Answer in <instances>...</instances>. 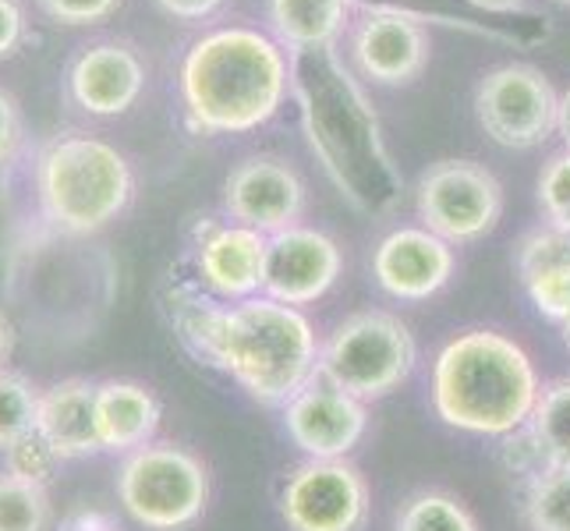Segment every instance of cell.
<instances>
[{
  "label": "cell",
  "instance_id": "obj_25",
  "mask_svg": "<svg viewBox=\"0 0 570 531\" xmlns=\"http://www.w3.org/2000/svg\"><path fill=\"white\" fill-rule=\"evenodd\" d=\"M514 266H518L521 284H532L535 277H546V273L570 269V230L553 227V224L528 230L518 242Z\"/></svg>",
  "mask_w": 570,
  "mask_h": 531
},
{
  "label": "cell",
  "instance_id": "obj_35",
  "mask_svg": "<svg viewBox=\"0 0 570 531\" xmlns=\"http://www.w3.org/2000/svg\"><path fill=\"white\" fill-rule=\"evenodd\" d=\"M68 531H110V528H107V524H96V521L89 518V521H82V524H71Z\"/></svg>",
  "mask_w": 570,
  "mask_h": 531
},
{
  "label": "cell",
  "instance_id": "obj_27",
  "mask_svg": "<svg viewBox=\"0 0 570 531\" xmlns=\"http://www.w3.org/2000/svg\"><path fill=\"white\" fill-rule=\"evenodd\" d=\"M57 464V454L53 450L39 440V432H32L29 440H22L18 446L8 450V468L14 471V475H22V479H32V482H50V471Z\"/></svg>",
  "mask_w": 570,
  "mask_h": 531
},
{
  "label": "cell",
  "instance_id": "obj_28",
  "mask_svg": "<svg viewBox=\"0 0 570 531\" xmlns=\"http://www.w3.org/2000/svg\"><path fill=\"white\" fill-rule=\"evenodd\" d=\"M36 4L61 26H92L110 18L121 0H36Z\"/></svg>",
  "mask_w": 570,
  "mask_h": 531
},
{
  "label": "cell",
  "instance_id": "obj_16",
  "mask_svg": "<svg viewBox=\"0 0 570 531\" xmlns=\"http://www.w3.org/2000/svg\"><path fill=\"white\" fill-rule=\"evenodd\" d=\"M266 234L245 224L213 227L195 255L203 284L220 298H255V291H263L266 284Z\"/></svg>",
  "mask_w": 570,
  "mask_h": 531
},
{
  "label": "cell",
  "instance_id": "obj_31",
  "mask_svg": "<svg viewBox=\"0 0 570 531\" xmlns=\"http://www.w3.org/2000/svg\"><path fill=\"white\" fill-rule=\"evenodd\" d=\"M167 14L185 18V22H199V18H209L224 0H156Z\"/></svg>",
  "mask_w": 570,
  "mask_h": 531
},
{
  "label": "cell",
  "instance_id": "obj_36",
  "mask_svg": "<svg viewBox=\"0 0 570 531\" xmlns=\"http://www.w3.org/2000/svg\"><path fill=\"white\" fill-rule=\"evenodd\" d=\"M560 326H563V337H567V344H570V316H567V319H563Z\"/></svg>",
  "mask_w": 570,
  "mask_h": 531
},
{
  "label": "cell",
  "instance_id": "obj_13",
  "mask_svg": "<svg viewBox=\"0 0 570 531\" xmlns=\"http://www.w3.org/2000/svg\"><path fill=\"white\" fill-rule=\"evenodd\" d=\"M351 61L376 86H407L429 65V32L393 8H365L351 29Z\"/></svg>",
  "mask_w": 570,
  "mask_h": 531
},
{
  "label": "cell",
  "instance_id": "obj_18",
  "mask_svg": "<svg viewBox=\"0 0 570 531\" xmlns=\"http://www.w3.org/2000/svg\"><path fill=\"white\" fill-rule=\"evenodd\" d=\"M160 419V401L142 383H96V429H100V446L110 454H135L139 446H149Z\"/></svg>",
  "mask_w": 570,
  "mask_h": 531
},
{
  "label": "cell",
  "instance_id": "obj_15",
  "mask_svg": "<svg viewBox=\"0 0 570 531\" xmlns=\"http://www.w3.org/2000/svg\"><path fill=\"white\" fill-rule=\"evenodd\" d=\"M146 89V65L128 43H92L68 68V92L75 107L92 117H117L135 107Z\"/></svg>",
  "mask_w": 570,
  "mask_h": 531
},
{
  "label": "cell",
  "instance_id": "obj_32",
  "mask_svg": "<svg viewBox=\"0 0 570 531\" xmlns=\"http://www.w3.org/2000/svg\"><path fill=\"white\" fill-rule=\"evenodd\" d=\"M11 351H14V326L4 316V308H0V368H4V362L11 358Z\"/></svg>",
  "mask_w": 570,
  "mask_h": 531
},
{
  "label": "cell",
  "instance_id": "obj_33",
  "mask_svg": "<svg viewBox=\"0 0 570 531\" xmlns=\"http://www.w3.org/2000/svg\"><path fill=\"white\" fill-rule=\"evenodd\" d=\"M557 131H560V139H563L567 149H570V89L560 96V121H557Z\"/></svg>",
  "mask_w": 570,
  "mask_h": 531
},
{
  "label": "cell",
  "instance_id": "obj_6",
  "mask_svg": "<svg viewBox=\"0 0 570 531\" xmlns=\"http://www.w3.org/2000/svg\"><path fill=\"white\" fill-rule=\"evenodd\" d=\"M117 500L131 521L149 531H181L209 507V471L178 443H149L125 454L117 471Z\"/></svg>",
  "mask_w": 570,
  "mask_h": 531
},
{
  "label": "cell",
  "instance_id": "obj_1",
  "mask_svg": "<svg viewBox=\"0 0 570 531\" xmlns=\"http://www.w3.org/2000/svg\"><path fill=\"white\" fill-rule=\"evenodd\" d=\"M178 326L199 358L230 372V380L263 404H287L320 372L312 323L284 302L248 298L234 308L191 302Z\"/></svg>",
  "mask_w": 570,
  "mask_h": 531
},
{
  "label": "cell",
  "instance_id": "obj_11",
  "mask_svg": "<svg viewBox=\"0 0 570 531\" xmlns=\"http://www.w3.org/2000/svg\"><path fill=\"white\" fill-rule=\"evenodd\" d=\"M284 425L291 440L312 461H341L365 436V401L326 383L320 372L305 390L284 404Z\"/></svg>",
  "mask_w": 570,
  "mask_h": 531
},
{
  "label": "cell",
  "instance_id": "obj_9",
  "mask_svg": "<svg viewBox=\"0 0 570 531\" xmlns=\"http://www.w3.org/2000/svg\"><path fill=\"white\" fill-rule=\"evenodd\" d=\"M281 514L291 531H362L368 521V485L344 458H308L284 482Z\"/></svg>",
  "mask_w": 570,
  "mask_h": 531
},
{
  "label": "cell",
  "instance_id": "obj_34",
  "mask_svg": "<svg viewBox=\"0 0 570 531\" xmlns=\"http://www.w3.org/2000/svg\"><path fill=\"white\" fill-rule=\"evenodd\" d=\"M479 8H489V11H510V8H521L524 0H475Z\"/></svg>",
  "mask_w": 570,
  "mask_h": 531
},
{
  "label": "cell",
  "instance_id": "obj_26",
  "mask_svg": "<svg viewBox=\"0 0 570 531\" xmlns=\"http://www.w3.org/2000/svg\"><path fill=\"white\" fill-rule=\"evenodd\" d=\"M539 206L549 224L570 230V149L546 160L539 174Z\"/></svg>",
  "mask_w": 570,
  "mask_h": 531
},
{
  "label": "cell",
  "instance_id": "obj_4",
  "mask_svg": "<svg viewBox=\"0 0 570 531\" xmlns=\"http://www.w3.org/2000/svg\"><path fill=\"white\" fill-rule=\"evenodd\" d=\"M36 191L43 216L57 230L86 238L128 209L135 177L117 146L86 131H68L39 153Z\"/></svg>",
  "mask_w": 570,
  "mask_h": 531
},
{
  "label": "cell",
  "instance_id": "obj_17",
  "mask_svg": "<svg viewBox=\"0 0 570 531\" xmlns=\"http://www.w3.org/2000/svg\"><path fill=\"white\" fill-rule=\"evenodd\" d=\"M36 432L57 454V461L104 454L100 429H96V383L71 376L39 393Z\"/></svg>",
  "mask_w": 570,
  "mask_h": 531
},
{
  "label": "cell",
  "instance_id": "obj_20",
  "mask_svg": "<svg viewBox=\"0 0 570 531\" xmlns=\"http://www.w3.org/2000/svg\"><path fill=\"white\" fill-rule=\"evenodd\" d=\"M528 432L535 436L546 468H570V380L542 386Z\"/></svg>",
  "mask_w": 570,
  "mask_h": 531
},
{
  "label": "cell",
  "instance_id": "obj_21",
  "mask_svg": "<svg viewBox=\"0 0 570 531\" xmlns=\"http://www.w3.org/2000/svg\"><path fill=\"white\" fill-rule=\"evenodd\" d=\"M53 503L43 482L0 471V531H50Z\"/></svg>",
  "mask_w": 570,
  "mask_h": 531
},
{
  "label": "cell",
  "instance_id": "obj_37",
  "mask_svg": "<svg viewBox=\"0 0 570 531\" xmlns=\"http://www.w3.org/2000/svg\"><path fill=\"white\" fill-rule=\"evenodd\" d=\"M560 4H567V8H570V0H560Z\"/></svg>",
  "mask_w": 570,
  "mask_h": 531
},
{
  "label": "cell",
  "instance_id": "obj_3",
  "mask_svg": "<svg viewBox=\"0 0 570 531\" xmlns=\"http://www.w3.org/2000/svg\"><path fill=\"white\" fill-rule=\"evenodd\" d=\"M539 393V372L528 351L497 330L461 333L432 365L436 415L479 436H510L524 429Z\"/></svg>",
  "mask_w": 570,
  "mask_h": 531
},
{
  "label": "cell",
  "instance_id": "obj_23",
  "mask_svg": "<svg viewBox=\"0 0 570 531\" xmlns=\"http://www.w3.org/2000/svg\"><path fill=\"white\" fill-rule=\"evenodd\" d=\"M524 521L532 531H570V468H546L528 479Z\"/></svg>",
  "mask_w": 570,
  "mask_h": 531
},
{
  "label": "cell",
  "instance_id": "obj_29",
  "mask_svg": "<svg viewBox=\"0 0 570 531\" xmlns=\"http://www.w3.org/2000/svg\"><path fill=\"white\" fill-rule=\"evenodd\" d=\"M22 39H26L22 0H0V61L22 47Z\"/></svg>",
  "mask_w": 570,
  "mask_h": 531
},
{
  "label": "cell",
  "instance_id": "obj_12",
  "mask_svg": "<svg viewBox=\"0 0 570 531\" xmlns=\"http://www.w3.org/2000/svg\"><path fill=\"white\" fill-rule=\"evenodd\" d=\"M341 248L330 234L316 227L294 224L281 234H269L266 245V298L284 305H312L337 284L341 277Z\"/></svg>",
  "mask_w": 570,
  "mask_h": 531
},
{
  "label": "cell",
  "instance_id": "obj_22",
  "mask_svg": "<svg viewBox=\"0 0 570 531\" xmlns=\"http://www.w3.org/2000/svg\"><path fill=\"white\" fill-rule=\"evenodd\" d=\"M393 531H479V521L458 496L440 493V489H422L401 503Z\"/></svg>",
  "mask_w": 570,
  "mask_h": 531
},
{
  "label": "cell",
  "instance_id": "obj_30",
  "mask_svg": "<svg viewBox=\"0 0 570 531\" xmlns=\"http://www.w3.org/2000/svg\"><path fill=\"white\" fill-rule=\"evenodd\" d=\"M18 142H22V110H18L14 96L0 89V164H8Z\"/></svg>",
  "mask_w": 570,
  "mask_h": 531
},
{
  "label": "cell",
  "instance_id": "obj_24",
  "mask_svg": "<svg viewBox=\"0 0 570 531\" xmlns=\"http://www.w3.org/2000/svg\"><path fill=\"white\" fill-rule=\"evenodd\" d=\"M39 393L22 372L0 368V450L18 446L36 432L39 419Z\"/></svg>",
  "mask_w": 570,
  "mask_h": 531
},
{
  "label": "cell",
  "instance_id": "obj_8",
  "mask_svg": "<svg viewBox=\"0 0 570 531\" xmlns=\"http://www.w3.org/2000/svg\"><path fill=\"white\" fill-rule=\"evenodd\" d=\"M475 114L497 146L532 149L557 131L560 96L535 65H500L479 82Z\"/></svg>",
  "mask_w": 570,
  "mask_h": 531
},
{
  "label": "cell",
  "instance_id": "obj_2",
  "mask_svg": "<svg viewBox=\"0 0 570 531\" xmlns=\"http://www.w3.org/2000/svg\"><path fill=\"white\" fill-rule=\"evenodd\" d=\"M287 96V57L259 29L227 26L195 39L181 61V100L191 128L245 135L263 128Z\"/></svg>",
  "mask_w": 570,
  "mask_h": 531
},
{
  "label": "cell",
  "instance_id": "obj_7",
  "mask_svg": "<svg viewBox=\"0 0 570 531\" xmlns=\"http://www.w3.org/2000/svg\"><path fill=\"white\" fill-rule=\"evenodd\" d=\"M415 206L422 227L443 242H479L500 224L503 185L475 160H440L419 177Z\"/></svg>",
  "mask_w": 570,
  "mask_h": 531
},
{
  "label": "cell",
  "instance_id": "obj_10",
  "mask_svg": "<svg viewBox=\"0 0 570 531\" xmlns=\"http://www.w3.org/2000/svg\"><path fill=\"white\" fill-rule=\"evenodd\" d=\"M224 209L234 224H245L269 238L302 220L305 185L298 170L277 156H248L227 174Z\"/></svg>",
  "mask_w": 570,
  "mask_h": 531
},
{
  "label": "cell",
  "instance_id": "obj_5",
  "mask_svg": "<svg viewBox=\"0 0 570 531\" xmlns=\"http://www.w3.org/2000/svg\"><path fill=\"white\" fill-rule=\"evenodd\" d=\"M419 362L411 330L390 312H355L320 347V376L358 401H380L397 390Z\"/></svg>",
  "mask_w": 570,
  "mask_h": 531
},
{
  "label": "cell",
  "instance_id": "obj_14",
  "mask_svg": "<svg viewBox=\"0 0 570 531\" xmlns=\"http://www.w3.org/2000/svg\"><path fill=\"white\" fill-rule=\"evenodd\" d=\"M372 277L390 298L425 302L454 277V248L425 227H401L372 255Z\"/></svg>",
  "mask_w": 570,
  "mask_h": 531
},
{
  "label": "cell",
  "instance_id": "obj_19",
  "mask_svg": "<svg viewBox=\"0 0 570 531\" xmlns=\"http://www.w3.org/2000/svg\"><path fill=\"white\" fill-rule=\"evenodd\" d=\"M351 0H269L277 43L291 50H320L341 36Z\"/></svg>",
  "mask_w": 570,
  "mask_h": 531
}]
</instances>
